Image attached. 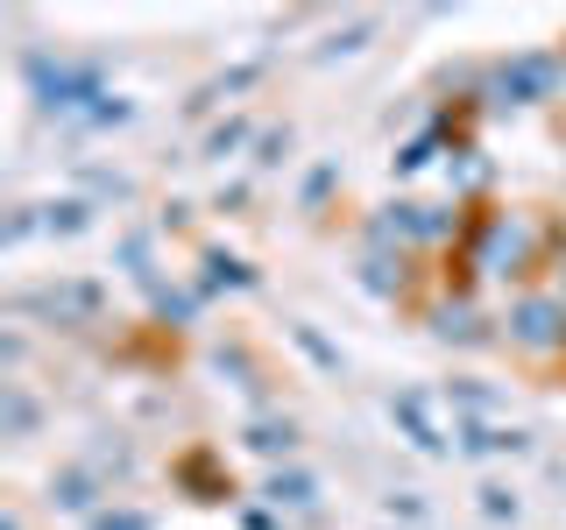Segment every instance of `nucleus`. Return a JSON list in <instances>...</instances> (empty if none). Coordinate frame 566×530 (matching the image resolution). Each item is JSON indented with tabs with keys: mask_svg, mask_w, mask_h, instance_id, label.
Instances as JSON below:
<instances>
[{
	"mask_svg": "<svg viewBox=\"0 0 566 530\" xmlns=\"http://www.w3.org/2000/svg\"><path fill=\"white\" fill-rule=\"evenodd\" d=\"M248 446L270 453V459H291L297 453V424L291 417H255V424H248Z\"/></svg>",
	"mask_w": 566,
	"mask_h": 530,
	"instance_id": "f8f14e48",
	"label": "nucleus"
},
{
	"mask_svg": "<svg viewBox=\"0 0 566 530\" xmlns=\"http://www.w3.org/2000/svg\"><path fill=\"white\" fill-rule=\"evenodd\" d=\"M85 530H156V517H149V509H99Z\"/></svg>",
	"mask_w": 566,
	"mask_h": 530,
	"instance_id": "aec40b11",
	"label": "nucleus"
},
{
	"mask_svg": "<svg viewBox=\"0 0 566 530\" xmlns=\"http://www.w3.org/2000/svg\"><path fill=\"white\" fill-rule=\"evenodd\" d=\"M262 502L270 509H318V481L305 467H276L270 481H262Z\"/></svg>",
	"mask_w": 566,
	"mask_h": 530,
	"instance_id": "6e6552de",
	"label": "nucleus"
},
{
	"mask_svg": "<svg viewBox=\"0 0 566 530\" xmlns=\"http://www.w3.org/2000/svg\"><path fill=\"white\" fill-rule=\"evenodd\" d=\"M376 43V22H347L333 43H318V57H354V50H368Z\"/></svg>",
	"mask_w": 566,
	"mask_h": 530,
	"instance_id": "a211bd4d",
	"label": "nucleus"
},
{
	"mask_svg": "<svg viewBox=\"0 0 566 530\" xmlns=\"http://www.w3.org/2000/svg\"><path fill=\"white\" fill-rule=\"evenodd\" d=\"M474 509H482V517L489 523H517V488H503V481H482V488H474Z\"/></svg>",
	"mask_w": 566,
	"mask_h": 530,
	"instance_id": "2eb2a0df",
	"label": "nucleus"
},
{
	"mask_svg": "<svg viewBox=\"0 0 566 530\" xmlns=\"http://www.w3.org/2000/svg\"><path fill=\"white\" fill-rule=\"evenodd\" d=\"M326 184H333V163H326V170H312V177H305V205H318V199H326Z\"/></svg>",
	"mask_w": 566,
	"mask_h": 530,
	"instance_id": "bb28decb",
	"label": "nucleus"
},
{
	"mask_svg": "<svg viewBox=\"0 0 566 530\" xmlns=\"http://www.w3.org/2000/svg\"><path fill=\"white\" fill-rule=\"evenodd\" d=\"M22 71H29L35 106H43V114H64V120H85L99 99H114V93L99 85V71H93V64H57V57H43V50H29Z\"/></svg>",
	"mask_w": 566,
	"mask_h": 530,
	"instance_id": "f257e3e1",
	"label": "nucleus"
},
{
	"mask_svg": "<svg viewBox=\"0 0 566 530\" xmlns=\"http://www.w3.org/2000/svg\"><path fill=\"white\" fill-rule=\"evenodd\" d=\"M283 332H291V347H297V353H305V361L318 368V375H347V353H340V347H333V340H326V332H318V326H312V318H291V326H283Z\"/></svg>",
	"mask_w": 566,
	"mask_h": 530,
	"instance_id": "1a4fd4ad",
	"label": "nucleus"
},
{
	"mask_svg": "<svg viewBox=\"0 0 566 530\" xmlns=\"http://www.w3.org/2000/svg\"><path fill=\"white\" fill-rule=\"evenodd\" d=\"M99 467H64V474H50V509H64V517H85V523H93L99 517Z\"/></svg>",
	"mask_w": 566,
	"mask_h": 530,
	"instance_id": "0eeeda50",
	"label": "nucleus"
},
{
	"mask_svg": "<svg viewBox=\"0 0 566 530\" xmlns=\"http://www.w3.org/2000/svg\"><path fill=\"white\" fill-rule=\"evenodd\" d=\"M453 453L460 459H517V453H531V432L510 417H453Z\"/></svg>",
	"mask_w": 566,
	"mask_h": 530,
	"instance_id": "39448f33",
	"label": "nucleus"
},
{
	"mask_svg": "<svg viewBox=\"0 0 566 530\" xmlns=\"http://www.w3.org/2000/svg\"><path fill=\"white\" fill-rule=\"evenodd\" d=\"M382 411H389V424H397L403 446H418L424 459H447L453 453V432L439 424V411H432V396H424V389H389Z\"/></svg>",
	"mask_w": 566,
	"mask_h": 530,
	"instance_id": "7ed1b4c3",
	"label": "nucleus"
},
{
	"mask_svg": "<svg viewBox=\"0 0 566 530\" xmlns=\"http://www.w3.org/2000/svg\"><path fill=\"white\" fill-rule=\"evenodd\" d=\"M114 255H120V269H128V276H149V241H142V234H120Z\"/></svg>",
	"mask_w": 566,
	"mask_h": 530,
	"instance_id": "b1692460",
	"label": "nucleus"
},
{
	"mask_svg": "<svg viewBox=\"0 0 566 530\" xmlns=\"http://www.w3.org/2000/svg\"><path fill=\"white\" fill-rule=\"evenodd\" d=\"M206 290H255V269H248L241 255H227V247H212L206 255Z\"/></svg>",
	"mask_w": 566,
	"mask_h": 530,
	"instance_id": "ddd939ff",
	"label": "nucleus"
},
{
	"mask_svg": "<svg viewBox=\"0 0 566 530\" xmlns=\"http://www.w3.org/2000/svg\"><path fill=\"white\" fill-rule=\"evenodd\" d=\"M447 403H453V417H495V389L482 375H453L447 382Z\"/></svg>",
	"mask_w": 566,
	"mask_h": 530,
	"instance_id": "9b49d317",
	"label": "nucleus"
},
{
	"mask_svg": "<svg viewBox=\"0 0 566 530\" xmlns=\"http://www.w3.org/2000/svg\"><path fill=\"white\" fill-rule=\"evenodd\" d=\"M156 311H164V318H191L199 305H191L185 290H164V283H156Z\"/></svg>",
	"mask_w": 566,
	"mask_h": 530,
	"instance_id": "a878e982",
	"label": "nucleus"
},
{
	"mask_svg": "<svg viewBox=\"0 0 566 530\" xmlns=\"http://www.w3.org/2000/svg\"><path fill=\"white\" fill-rule=\"evenodd\" d=\"M559 78H566V64L545 57V50H531V57H510L503 71H495V99L503 106H538V99L559 93Z\"/></svg>",
	"mask_w": 566,
	"mask_h": 530,
	"instance_id": "20e7f679",
	"label": "nucleus"
},
{
	"mask_svg": "<svg viewBox=\"0 0 566 530\" xmlns=\"http://www.w3.org/2000/svg\"><path fill=\"white\" fill-rule=\"evenodd\" d=\"M8 311H14V318H50V326L78 332V326H93V318L106 311V297H99V283L64 276V283H43V290H14Z\"/></svg>",
	"mask_w": 566,
	"mask_h": 530,
	"instance_id": "f03ea898",
	"label": "nucleus"
},
{
	"mask_svg": "<svg viewBox=\"0 0 566 530\" xmlns=\"http://www.w3.org/2000/svg\"><path fill=\"white\" fill-rule=\"evenodd\" d=\"M255 78H262L255 64H234V71H220V78H212V85H206V93L191 99V106H212V99H227V93H248V85H255Z\"/></svg>",
	"mask_w": 566,
	"mask_h": 530,
	"instance_id": "f3484780",
	"label": "nucleus"
},
{
	"mask_svg": "<svg viewBox=\"0 0 566 530\" xmlns=\"http://www.w3.org/2000/svg\"><path fill=\"white\" fill-rule=\"evenodd\" d=\"M85 226H93V205H85V199H57V205H43V234L71 241V234H85Z\"/></svg>",
	"mask_w": 566,
	"mask_h": 530,
	"instance_id": "4468645a",
	"label": "nucleus"
},
{
	"mask_svg": "<svg viewBox=\"0 0 566 530\" xmlns=\"http://www.w3.org/2000/svg\"><path fill=\"white\" fill-rule=\"evenodd\" d=\"M432 156H439V141H432V135L403 141V149H397V177H411V170H424V163H432Z\"/></svg>",
	"mask_w": 566,
	"mask_h": 530,
	"instance_id": "412c9836",
	"label": "nucleus"
},
{
	"mask_svg": "<svg viewBox=\"0 0 566 530\" xmlns=\"http://www.w3.org/2000/svg\"><path fill=\"white\" fill-rule=\"evenodd\" d=\"M389 523H424V495L397 488V495H389Z\"/></svg>",
	"mask_w": 566,
	"mask_h": 530,
	"instance_id": "393cba45",
	"label": "nucleus"
},
{
	"mask_svg": "<svg viewBox=\"0 0 566 530\" xmlns=\"http://www.w3.org/2000/svg\"><path fill=\"white\" fill-rule=\"evenodd\" d=\"M0 530H29V523H22V509H8V517H0Z\"/></svg>",
	"mask_w": 566,
	"mask_h": 530,
	"instance_id": "c85d7f7f",
	"label": "nucleus"
},
{
	"mask_svg": "<svg viewBox=\"0 0 566 530\" xmlns=\"http://www.w3.org/2000/svg\"><path fill=\"white\" fill-rule=\"evenodd\" d=\"M283 156H291V128H270V135H255V163H262V170H276Z\"/></svg>",
	"mask_w": 566,
	"mask_h": 530,
	"instance_id": "5701e85b",
	"label": "nucleus"
},
{
	"mask_svg": "<svg viewBox=\"0 0 566 530\" xmlns=\"http://www.w3.org/2000/svg\"><path fill=\"white\" fill-rule=\"evenodd\" d=\"M29 234H43V205H14L8 226H0V241H8V247H22Z\"/></svg>",
	"mask_w": 566,
	"mask_h": 530,
	"instance_id": "6ab92c4d",
	"label": "nucleus"
},
{
	"mask_svg": "<svg viewBox=\"0 0 566 530\" xmlns=\"http://www.w3.org/2000/svg\"><path fill=\"white\" fill-rule=\"evenodd\" d=\"M248 141H255V135H248V120H220V128L206 135V156H212V163H227V156L248 149Z\"/></svg>",
	"mask_w": 566,
	"mask_h": 530,
	"instance_id": "dca6fc26",
	"label": "nucleus"
},
{
	"mask_svg": "<svg viewBox=\"0 0 566 530\" xmlns=\"http://www.w3.org/2000/svg\"><path fill=\"white\" fill-rule=\"evenodd\" d=\"M361 283H368V290H397V283H403V269H397L389 255H368V262H361Z\"/></svg>",
	"mask_w": 566,
	"mask_h": 530,
	"instance_id": "4be33fe9",
	"label": "nucleus"
},
{
	"mask_svg": "<svg viewBox=\"0 0 566 530\" xmlns=\"http://www.w3.org/2000/svg\"><path fill=\"white\" fill-rule=\"evenodd\" d=\"M35 424H43L35 396H29L22 382H0V438H14V446H22V438H35Z\"/></svg>",
	"mask_w": 566,
	"mask_h": 530,
	"instance_id": "9d476101",
	"label": "nucleus"
},
{
	"mask_svg": "<svg viewBox=\"0 0 566 530\" xmlns=\"http://www.w3.org/2000/svg\"><path fill=\"white\" fill-rule=\"evenodd\" d=\"M241 530H270V509H241Z\"/></svg>",
	"mask_w": 566,
	"mask_h": 530,
	"instance_id": "cd10ccee",
	"label": "nucleus"
},
{
	"mask_svg": "<svg viewBox=\"0 0 566 530\" xmlns=\"http://www.w3.org/2000/svg\"><path fill=\"white\" fill-rule=\"evenodd\" d=\"M510 332H517L524 347H559L566 340V305H553V297H524V305L510 311Z\"/></svg>",
	"mask_w": 566,
	"mask_h": 530,
	"instance_id": "423d86ee",
	"label": "nucleus"
}]
</instances>
